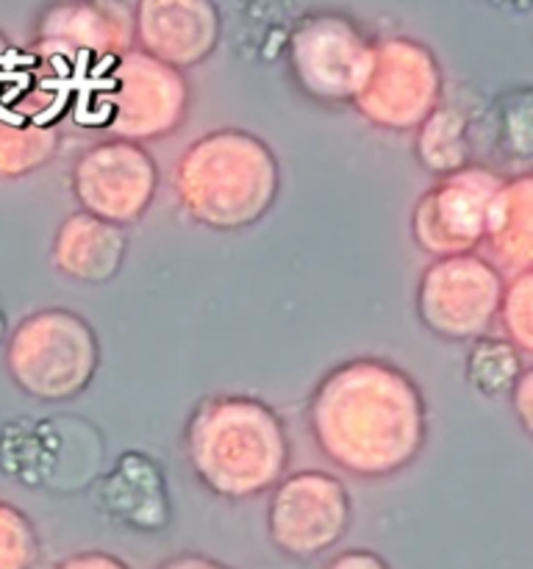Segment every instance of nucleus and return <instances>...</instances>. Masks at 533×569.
Segmentation results:
<instances>
[{"label": "nucleus", "mask_w": 533, "mask_h": 569, "mask_svg": "<svg viewBox=\"0 0 533 569\" xmlns=\"http://www.w3.org/2000/svg\"><path fill=\"white\" fill-rule=\"evenodd\" d=\"M505 278L477 253L439 256L416 287V317L447 342H472L497 320Z\"/></svg>", "instance_id": "obj_8"}, {"label": "nucleus", "mask_w": 533, "mask_h": 569, "mask_svg": "<svg viewBox=\"0 0 533 569\" xmlns=\"http://www.w3.org/2000/svg\"><path fill=\"white\" fill-rule=\"evenodd\" d=\"M133 48V9L122 0H59L37 22L42 56H120Z\"/></svg>", "instance_id": "obj_13"}, {"label": "nucleus", "mask_w": 533, "mask_h": 569, "mask_svg": "<svg viewBox=\"0 0 533 569\" xmlns=\"http://www.w3.org/2000/svg\"><path fill=\"white\" fill-rule=\"evenodd\" d=\"M309 428L339 470L389 478L425 448V398L392 361L350 359L325 372L311 392Z\"/></svg>", "instance_id": "obj_1"}, {"label": "nucleus", "mask_w": 533, "mask_h": 569, "mask_svg": "<svg viewBox=\"0 0 533 569\" xmlns=\"http://www.w3.org/2000/svg\"><path fill=\"white\" fill-rule=\"evenodd\" d=\"M503 178L489 167L466 164L439 178L411 211V237L428 256L472 253L483 239L486 206Z\"/></svg>", "instance_id": "obj_11"}, {"label": "nucleus", "mask_w": 533, "mask_h": 569, "mask_svg": "<svg viewBox=\"0 0 533 569\" xmlns=\"http://www.w3.org/2000/svg\"><path fill=\"white\" fill-rule=\"evenodd\" d=\"M414 156L433 176H447L470 164V120L459 106L439 100L436 109L414 128Z\"/></svg>", "instance_id": "obj_17"}, {"label": "nucleus", "mask_w": 533, "mask_h": 569, "mask_svg": "<svg viewBox=\"0 0 533 569\" xmlns=\"http://www.w3.org/2000/svg\"><path fill=\"white\" fill-rule=\"evenodd\" d=\"M442 89V67L428 44L411 37H383L375 42L370 76L353 106L383 131H414L436 109Z\"/></svg>", "instance_id": "obj_6"}, {"label": "nucleus", "mask_w": 533, "mask_h": 569, "mask_svg": "<svg viewBox=\"0 0 533 569\" xmlns=\"http://www.w3.org/2000/svg\"><path fill=\"white\" fill-rule=\"evenodd\" d=\"M98 365V333L70 309H42L22 317L6 345L11 381L48 403L78 398L94 381Z\"/></svg>", "instance_id": "obj_4"}, {"label": "nucleus", "mask_w": 533, "mask_h": 569, "mask_svg": "<svg viewBox=\"0 0 533 569\" xmlns=\"http://www.w3.org/2000/svg\"><path fill=\"white\" fill-rule=\"evenodd\" d=\"M497 320L520 353H533V270L516 272L503 283Z\"/></svg>", "instance_id": "obj_20"}, {"label": "nucleus", "mask_w": 533, "mask_h": 569, "mask_svg": "<svg viewBox=\"0 0 533 569\" xmlns=\"http://www.w3.org/2000/svg\"><path fill=\"white\" fill-rule=\"evenodd\" d=\"M98 503L111 520L139 531H161L170 520V498L161 467L137 450L122 453L100 481Z\"/></svg>", "instance_id": "obj_15"}, {"label": "nucleus", "mask_w": 533, "mask_h": 569, "mask_svg": "<svg viewBox=\"0 0 533 569\" xmlns=\"http://www.w3.org/2000/svg\"><path fill=\"white\" fill-rule=\"evenodd\" d=\"M503 278L533 270V176L503 178L486 206L483 239Z\"/></svg>", "instance_id": "obj_16"}, {"label": "nucleus", "mask_w": 533, "mask_h": 569, "mask_svg": "<svg viewBox=\"0 0 533 569\" xmlns=\"http://www.w3.org/2000/svg\"><path fill=\"white\" fill-rule=\"evenodd\" d=\"M375 39L333 11L309 14L289 37V72L305 98L316 103H353L364 87Z\"/></svg>", "instance_id": "obj_7"}, {"label": "nucleus", "mask_w": 533, "mask_h": 569, "mask_svg": "<svg viewBox=\"0 0 533 569\" xmlns=\"http://www.w3.org/2000/svg\"><path fill=\"white\" fill-rule=\"evenodd\" d=\"M183 448L198 481L225 500L264 495L292 456L281 417L250 395L205 398L189 417Z\"/></svg>", "instance_id": "obj_2"}, {"label": "nucleus", "mask_w": 533, "mask_h": 569, "mask_svg": "<svg viewBox=\"0 0 533 569\" xmlns=\"http://www.w3.org/2000/svg\"><path fill=\"white\" fill-rule=\"evenodd\" d=\"M350 495L336 476L300 470L272 487L266 531L289 559L309 561L331 550L350 526Z\"/></svg>", "instance_id": "obj_9"}, {"label": "nucleus", "mask_w": 533, "mask_h": 569, "mask_svg": "<svg viewBox=\"0 0 533 569\" xmlns=\"http://www.w3.org/2000/svg\"><path fill=\"white\" fill-rule=\"evenodd\" d=\"M159 189V164L131 139H105L72 164V194L87 214L131 226L144 217Z\"/></svg>", "instance_id": "obj_10"}, {"label": "nucleus", "mask_w": 533, "mask_h": 569, "mask_svg": "<svg viewBox=\"0 0 533 569\" xmlns=\"http://www.w3.org/2000/svg\"><path fill=\"white\" fill-rule=\"evenodd\" d=\"M128 253L125 226L76 211L59 226L50 248L53 267L64 278L89 287L109 283L122 270Z\"/></svg>", "instance_id": "obj_14"}, {"label": "nucleus", "mask_w": 533, "mask_h": 569, "mask_svg": "<svg viewBox=\"0 0 533 569\" xmlns=\"http://www.w3.org/2000/svg\"><path fill=\"white\" fill-rule=\"evenodd\" d=\"M39 537L28 515L0 500V569H33Z\"/></svg>", "instance_id": "obj_21"}, {"label": "nucleus", "mask_w": 533, "mask_h": 569, "mask_svg": "<svg viewBox=\"0 0 533 569\" xmlns=\"http://www.w3.org/2000/svg\"><path fill=\"white\" fill-rule=\"evenodd\" d=\"M53 569H131L117 556L103 553V550H83V553L67 556L64 561H59Z\"/></svg>", "instance_id": "obj_23"}, {"label": "nucleus", "mask_w": 533, "mask_h": 569, "mask_svg": "<svg viewBox=\"0 0 533 569\" xmlns=\"http://www.w3.org/2000/svg\"><path fill=\"white\" fill-rule=\"evenodd\" d=\"M175 194L198 226L242 231L272 209L281 167L264 139L242 128H214L175 164Z\"/></svg>", "instance_id": "obj_3"}, {"label": "nucleus", "mask_w": 533, "mask_h": 569, "mask_svg": "<svg viewBox=\"0 0 533 569\" xmlns=\"http://www.w3.org/2000/svg\"><path fill=\"white\" fill-rule=\"evenodd\" d=\"M6 48V37H3V33H0V50H3Z\"/></svg>", "instance_id": "obj_26"}, {"label": "nucleus", "mask_w": 533, "mask_h": 569, "mask_svg": "<svg viewBox=\"0 0 533 569\" xmlns=\"http://www.w3.org/2000/svg\"><path fill=\"white\" fill-rule=\"evenodd\" d=\"M511 395V409H514L516 420L522 422L525 433H533V367H525L520 372V378L514 381V387L509 389Z\"/></svg>", "instance_id": "obj_22"}, {"label": "nucleus", "mask_w": 533, "mask_h": 569, "mask_svg": "<svg viewBox=\"0 0 533 569\" xmlns=\"http://www.w3.org/2000/svg\"><path fill=\"white\" fill-rule=\"evenodd\" d=\"M103 106L111 137L153 142L170 137L187 120L189 83L183 70L131 48L114 56Z\"/></svg>", "instance_id": "obj_5"}, {"label": "nucleus", "mask_w": 533, "mask_h": 569, "mask_svg": "<svg viewBox=\"0 0 533 569\" xmlns=\"http://www.w3.org/2000/svg\"><path fill=\"white\" fill-rule=\"evenodd\" d=\"M325 569H392L372 550H344L336 559L328 561Z\"/></svg>", "instance_id": "obj_24"}, {"label": "nucleus", "mask_w": 533, "mask_h": 569, "mask_svg": "<svg viewBox=\"0 0 533 569\" xmlns=\"http://www.w3.org/2000/svg\"><path fill=\"white\" fill-rule=\"evenodd\" d=\"M159 569H231V567L222 565V561H217V559H209V556L181 553V556H172V559H167Z\"/></svg>", "instance_id": "obj_25"}, {"label": "nucleus", "mask_w": 533, "mask_h": 569, "mask_svg": "<svg viewBox=\"0 0 533 569\" xmlns=\"http://www.w3.org/2000/svg\"><path fill=\"white\" fill-rule=\"evenodd\" d=\"M472 342L475 345L466 356V381L486 398L509 395L520 372L525 370V361H522L525 353H520L509 339H492L486 333Z\"/></svg>", "instance_id": "obj_19"}, {"label": "nucleus", "mask_w": 533, "mask_h": 569, "mask_svg": "<svg viewBox=\"0 0 533 569\" xmlns=\"http://www.w3.org/2000/svg\"><path fill=\"white\" fill-rule=\"evenodd\" d=\"M59 153V131L48 122H0V178L39 170Z\"/></svg>", "instance_id": "obj_18"}, {"label": "nucleus", "mask_w": 533, "mask_h": 569, "mask_svg": "<svg viewBox=\"0 0 533 569\" xmlns=\"http://www.w3.org/2000/svg\"><path fill=\"white\" fill-rule=\"evenodd\" d=\"M222 17L214 0H137L133 39L139 50L178 70L198 67L220 42Z\"/></svg>", "instance_id": "obj_12"}]
</instances>
